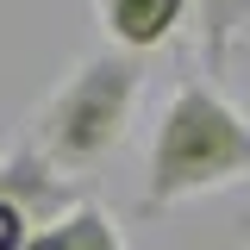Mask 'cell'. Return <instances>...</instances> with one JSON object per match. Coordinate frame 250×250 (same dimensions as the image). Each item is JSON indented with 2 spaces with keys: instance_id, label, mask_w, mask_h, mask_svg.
Returning <instances> with one entry per match:
<instances>
[{
  "instance_id": "1",
  "label": "cell",
  "mask_w": 250,
  "mask_h": 250,
  "mask_svg": "<svg viewBox=\"0 0 250 250\" xmlns=\"http://www.w3.org/2000/svg\"><path fill=\"white\" fill-rule=\"evenodd\" d=\"M250 182V119L207 82H182L169 94L144 163V213L200 200L213 188Z\"/></svg>"
},
{
  "instance_id": "2",
  "label": "cell",
  "mask_w": 250,
  "mask_h": 250,
  "mask_svg": "<svg viewBox=\"0 0 250 250\" xmlns=\"http://www.w3.org/2000/svg\"><path fill=\"white\" fill-rule=\"evenodd\" d=\"M144 94V57L125 50H94L62 75L50 100L31 113V144L69 175H88L125 144Z\"/></svg>"
},
{
  "instance_id": "3",
  "label": "cell",
  "mask_w": 250,
  "mask_h": 250,
  "mask_svg": "<svg viewBox=\"0 0 250 250\" xmlns=\"http://www.w3.org/2000/svg\"><path fill=\"white\" fill-rule=\"evenodd\" d=\"M0 200L19 207V213L31 219V231H44V225H57V219H69L82 207V175L57 169V163L25 138V144H6V150H0Z\"/></svg>"
},
{
  "instance_id": "4",
  "label": "cell",
  "mask_w": 250,
  "mask_h": 250,
  "mask_svg": "<svg viewBox=\"0 0 250 250\" xmlns=\"http://www.w3.org/2000/svg\"><path fill=\"white\" fill-rule=\"evenodd\" d=\"M94 13L106 25V50L144 57L194 19V0H94Z\"/></svg>"
},
{
  "instance_id": "5",
  "label": "cell",
  "mask_w": 250,
  "mask_h": 250,
  "mask_svg": "<svg viewBox=\"0 0 250 250\" xmlns=\"http://www.w3.org/2000/svg\"><path fill=\"white\" fill-rule=\"evenodd\" d=\"M25 250H125V231L113 225V213H106V207L82 200V207H75L69 219L44 225V231H38Z\"/></svg>"
},
{
  "instance_id": "6",
  "label": "cell",
  "mask_w": 250,
  "mask_h": 250,
  "mask_svg": "<svg viewBox=\"0 0 250 250\" xmlns=\"http://www.w3.org/2000/svg\"><path fill=\"white\" fill-rule=\"evenodd\" d=\"M31 238H38V231H31V219L19 213V207H6V200H0V250H25Z\"/></svg>"
}]
</instances>
